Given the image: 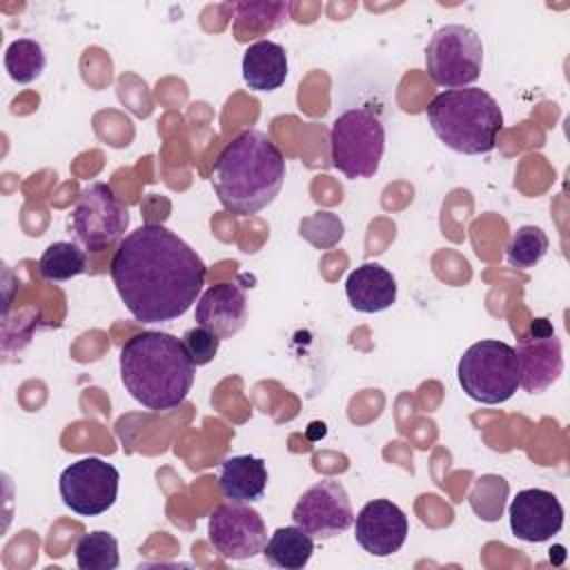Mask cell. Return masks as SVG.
I'll use <instances>...</instances> for the list:
<instances>
[{
  "instance_id": "obj_4",
  "label": "cell",
  "mask_w": 570,
  "mask_h": 570,
  "mask_svg": "<svg viewBox=\"0 0 570 570\" xmlns=\"http://www.w3.org/2000/svg\"><path fill=\"white\" fill-rule=\"evenodd\" d=\"M425 114L436 138L465 156L490 154L503 129L499 102L479 87L445 89L430 100Z\"/></svg>"
},
{
  "instance_id": "obj_2",
  "label": "cell",
  "mask_w": 570,
  "mask_h": 570,
  "mask_svg": "<svg viewBox=\"0 0 570 570\" xmlns=\"http://www.w3.org/2000/svg\"><path fill=\"white\" fill-rule=\"evenodd\" d=\"M196 376V365L169 332L142 330L120 347V381L142 407L163 412L178 407Z\"/></svg>"
},
{
  "instance_id": "obj_24",
  "label": "cell",
  "mask_w": 570,
  "mask_h": 570,
  "mask_svg": "<svg viewBox=\"0 0 570 570\" xmlns=\"http://www.w3.org/2000/svg\"><path fill=\"white\" fill-rule=\"evenodd\" d=\"M45 65L47 58L42 45L31 38H18L4 51V69L18 85L33 82L45 71Z\"/></svg>"
},
{
  "instance_id": "obj_25",
  "label": "cell",
  "mask_w": 570,
  "mask_h": 570,
  "mask_svg": "<svg viewBox=\"0 0 570 570\" xmlns=\"http://www.w3.org/2000/svg\"><path fill=\"white\" fill-rule=\"evenodd\" d=\"M546 252H548L546 232L537 225H523L512 232L505 247V258L510 267L530 269L546 256Z\"/></svg>"
},
{
  "instance_id": "obj_19",
  "label": "cell",
  "mask_w": 570,
  "mask_h": 570,
  "mask_svg": "<svg viewBox=\"0 0 570 570\" xmlns=\"http://www.w3.org/2000/svg\"><path fill=\"white\" fill-rule=\"evenodd\" d=\"M312 552H314L312 534L301 525L276 528L263 548L265 561L285 570L305 568L307 561L312 559Z\"/></svg>"
},
{
  "instance_id": "obj_3",
  "label": "cell",
  "mask_w": 570,
  "mask_h": 570,
  "mask_svg": "<svg viewBox=\"0 0 570 570\" xmlns=\"http://www.w3.org/2000/svg\"><path fill=\"white\" fill-rule=\"evenodd\" d=\"M285 180V156L258 129L240 131L223 147L212 169V187L220 205L236 216L265 209Z\"/></svg>"
},
{
  "instance_id": "obj_11",
  "label": "cell",
  "mask_w": 570,
  "mask_h": 570,
  "mask_svg": "<svg viewBox=\"0 0 570 570\" xmlns=\"http://www.w3.org/2000/svg\"><path fill=\"white\" fill-rule=\"evenodd\" d=\"M514 354L519 385L530 394L548 390L563 372L561 341L548 318H534L530 323L528 332L519 336Z\"/></svg>"
},
{
  "instance_id": "obj_12",
  "label": "cell",
  "mask_w": 570,
  "mask_h": 570,
  "mask_svg": "<svg viewBox=\"0 0 570 570\" xmlns=\"http://www.w3.org/2000/svg\"><path fill=\"white\" fill-rule=\"evenodd\" d=\"M292 519L312 537L332 539L354 523V510L341 481L321 479L298 497Z\"/></svg>"
},
{
  "instance_id": "obj_17",
  "label": "cell",
  "mask_w": 570,
  "mask_h": 570,
  "mask_svg": "<svg viewBox=\"0 0 570 570\" xmlns=\"http://www.w3.org/2000/svg\"><path fill=\"white\" fill-rule=\"evenodd\" d=\"M218 488L227 501L254 503L267 488L265 461L252 454H236L220 463Z\"/></svg>"
},
{
  "instance_id": "obj_20",
  "label": "cell",
  "mask_w": 570,
  "mask_h": 570,
  "mask_svg": "<svg viewBox=\"0 0 570 570\" xmlns=\"http://www.w3.org/2000/svg\"><path fill=\"white\" fill-rule=\"evenodd\" d=\"M287 4L283 2H240L234 4V36L236 40H247L278 27L287 16Z\"/></svg>"
},
{
  "instance_id": "obj_15",
  "label": "cell",
  "mask_w": 570,
  "mask_h": 570,
  "mask_svg": "<svg viewBox=\"0 0 570 570\" xmlns=\"http://www.w3.org/2000/svg\"><path fill=\"white\" fill-rule=\"evenodd\" d=\"M247 298L236 283H216L196 303V323L218 338H232L245 327Z\"/></svg>"
},
{
  "instance_id": "obj_5",
  "label": "cell",
  "mask_w": 570,
  "mask_h": 570,
  "mask_svg": "<svg viewBox=\"0 0 570 570\" xmlns=\"http://www.w3.org/2000/svg\"><path fill=\"white\" fill-rule=\"evenodd\" d=\"M385 149V129L381 118L365 109H347L332 122L330 158L345 178H370L379 171Z\"/></svg>"
},
{
  "instance_id": "obj_8",
  "label": "cell",
  "mask_w": 570,
  "mask_h": 570,
  "mask_svg": "<svg viewBox=\"0 0 570 570\" xmlns=\"http://www.w3.org/2000/svg\"><path fill=\"white\" fill-rule=\"evenodd\" d=\"M69 223L85 249L102 252L125 236L129 212L107 183H91L78 194Z\"/></svg>"
},
{
  "instance_id": "obj_21",
  "label": "cell",
  "mask_w": 570,
  "mask_h": 570,
  "mask_svg": "<svg viewBox=\"0 0 570 570\" xmlns=\"http://www.w3.org/2000/svg\"><path fill=\"white\" fill-rule=\"evenodd\" d=\"M38 269H40V276L49 283L69 281L87 269V254L76 243L56 240L47 245V249L42 252Z\"/></svg>"
},
{
  "instance_id": "obj_13",
  "label": "cell",
  "mask_w": 570,
  "mask_h": 570,
  "mask_svg": "<svg viewBox=\"0 0 570 570\" xmlns=\"http://www.w3.org/2000/svg\"><path fill=\"white\" fill-rule=\"evenodd\" d=\"M410 532L405 512L390 499L367 501L354 521L358 546L374 557H390L401 550Z\"/></svg>"
},
{
  "instance_id": "obj_10",
  "label": "cell",
  "mask_w": 570,
  "mask_h": 570,
  "mask_svg": "<svg viewBox=\"0 0 570 570\" xmlns=\"http://www.w3.org/2000/svg\"><path fill=\"white\" fill-rule=\"evenodd\" d=\"M209 543L229 561L252 559L263 552L267 543V528L263 517L247 503L227 501L209 514L207 523Z\"/></svg>"
},
{
  "instance_id": "obj_16",
  "label": "cell",
  "mask_w": 570,
  "mask_h": 570,
  "mask_svg": "<svg viewBox=\"0 0 570 570\" xmlns=\"http://www.w3.org/2000/svg\"><path fill=\"white\" fill-rule=\"evenodd\" d=\"M350 305L363 314H376L396 301V281L390 269L379 263H363L350 272L345 281Z\"/></svg>"
},
{
  "instance_id": "obj_23",
  "label": "cell",
  "mask_w": 570,
  "mask_h": 570,
  "mask_svg": "<svg viewBox=\"0 0 570 570\" xmlns=\"http://www.w3.org/2000/svg\"><path fill=\"white\" fill-rule=\"evenodd\" d=\"M73 557L80 570H114L120 563L118 541L105 530L82 534L76 543Z\"/></svg>"
},
{
  "instance_id": "obj_1",
  "label": "cell",
  "mask_w": 570,
  "mask_h": 570,
  "mask_svg": "<svg viewBox=\"0 0 570 570\" xmlns=\"http://www.w3.org/2000/svg\"><path fill=\"white\" fill-rule=\"evenodd\" d=\"M109 276L136 321L167 323L196 303L207 265L171 229L147 223L120 240Z\"/></svg>"
},
{
  "instance_id": "obj_22",
  "label": "cell",
  "mask_w": 570,
  "mask_h": 570,
  "mask_svg": "<svg viewBox=\"0 0 570 570\" xmlns=\"http://www.w3.org/2000/svg\"><path fill=\"white\" fill-rule=\"evenodd\" d=\"M508 494H510V485L503 476L481 474L474 479V483L468 492V503L481 521L492 523V521L501 519V514L505 510Z\"/></svg>"
},
{
  "instance_id": "obj_27",
  "label": "cell",
  "mask_w": 570,
  "mask_h": 570,
  "mask_svg": "<svg viewBox=\"0 0 570 570\" xmlns=\"http://www.w3.org/2000/svg\"><path fill=\"white\" fill-rule=\"evenodd\" d=\"M183 345L187 347L194 365H207L216 356L220 338L214 332L196 325L183 334Z\"/></svg>"
},
{
  "instance_id": "obj_14",
  "label": "cell",
  "mask_w": 570,
  "mask_h": 570,
  "mask_svg": "<svg viewBox=\"0 0 570 570\" xmlns=\"http://www.w3.org/2000/svg\"><path fill=\"white\" fill-rule=\"evenodd\" d=\"M510 530L517 539L528 543H541L552 539L563 528L561 501L541 488H528L517 492L510 508Z\"/></svg>"
},
{
  "instance_id": "obj_9",
  "label": "cell",
  "mask_w": 570,
  "mask_h": 570,
  "mask_svg": "<svg viewBox=\"0 0 570 570\" xmlns=\"http://www.w3.org/2000/svg\"><path fill=\"white\" fill-rule=\"evenodd\" d=\"M120 472L100 456H85L62 470L58 490L62 503L82 517L107 512L118 497Z\"/></svg>"
},
{
  "instance_id": "obj_7",
  "label": "cell",
  "mask_w": 570,
  "mask_h": 570,
  "mask_svg": "<svg viewBox=\"0 0 570 570\" xmlns=\"http://www.w3.org/2000/svg\"><path fill=\"white\" fill-rule=\"evenodd\" d=\"M481 36L465 24H445L436 29L425 47V69L439 87H470L481 76Z\"/></svg>"
},
{
  "instance_id": "obj_6",
  "label": "cell",
  "mask_w": 570,
  "mask_h": 570,
  "mask_svg": "<svg viewBox=\"0 0 570 570\" xmlns=\"http://www.w3.org/2000/svg\"><path fill=\"white\" fill-rule=\"evenodd\" d=\"M456 379L463 392L479 403L508 401L519 387L514 347L494 338L472 343L459 358Z\"/></svg>"
},
{
  "instance_id": "obj_18",
  "label": "cell",
  "mask_w": 570,
  "mask_h": 570,
  "mask_svg": "<svg viewBox=\"0 0 570 570\" xmlns=\"http://www.w3.org/2000/svg\"><path fill=\"white\" fill-rule=\"evenodd\" d=\"M243 80L254 91H274L287 78L285 47L274 40H256L243 53Z\"/></svg>"
},
{
  "instance_id": "obj_26",
  "label": "cell",
  "mask_w": 570,
  "mask_h": 570,
  "mask_svg": "<svg viewBox=\"0 0 570 570\" xmlns=\"http://www.w3.org/2000/svg\"><path fill=\"white\" fill-rule=\"evenodd\" d=\"M301 236L318 249H330L343 238V223L332 212H316L301 220Z\"/></svg>"
}]
</instances>
